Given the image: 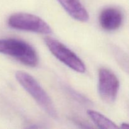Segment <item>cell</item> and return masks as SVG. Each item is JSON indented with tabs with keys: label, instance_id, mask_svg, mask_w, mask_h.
Here are the masks:
<instances>
[{
	"label": "cell",
	"instance_id": "1",
	"mask_svg": "<svg viewBox=\"0 0 129 129\" xmlns=\"http://www.w3.org/2000/svg\"><path fill=\"white\" fill-rule=\"evenodd\" d=\"M15 77L20 85L49 116L55 119L57 118V113L51 98L32 76L26 72L18 71L15 74Z\"/></svg>",
	"mask_w": 129,
	"mask_h": 129
},
{
	"label": "cell",
	"instance_id": "2",
	"mask_svg": "<svg viewBox=\"0 0 129 129\" xmlns=\"http://www.w3.org/2000/svg\"><path fill=\"white\" fill-rule=\"evenodd\" d=\"M0 53L10 55L28 66L35 67L39 62L37 54L34 48L19 39H1Z\"/></svg>",
	"mask_w": 129,
	"mask_h": 129
},
{
	"label": "cell",
	"instance_id": "3",
	"mask_svg": "<svg viewBox=\"0 0 129 129\" xmlns=\"http://www.w3.org/2000/svg\"><path fill=\"white\" fill-rule=\"evenodd\" d=\"M8 24L16 30L31 31L37 34H50L52 28L44 20L36 15L26 13H16L9 17Z\"/></svg>",
	"mask_w": 129,
	"mask_h": 129
},
{
	"label": "cell",
	"instance_id": "4",
	"mask_svg": "<svg viewBox=\"0 0 129 129\" xmlns=\"http://www.w3.org/2000/svg\"><path fill=\"white\" fill-rule=\"evenodd\" d=\"M44 41L52 54L63 64L78 73L85 72L86 66L84 62L62 43L51 37H45Z\"/></svg>",
	"mask_w": 129,
	"mask_h": 129
},
{
	"label": "cell",
	"instance_id": "5",
	"mask_svg": "<svg viewBox=\"0 0 129 129\" xmlns=\"http://www.w3.org/2000/svg\"><path fill=\"white\" fill-rule=\"evenodd\" d=\"M98 93L107 103H113L119 89V81L115 74L107 68H101L98 73Z\"/></svg>",
	"mask_w": 129,
	"mask_h": 129
},
{
	"label": "cell",
	"instance_id": "6",
	"mask_svg": "<svg viewBox=\"0 0 129 129\" xmlns=\"http://www.w3.org/2000/svg\"><path fill=\"white\" fill-rule=\"evenodd\" d=\"M123 16L120 10L114 7L104 9L101 12L99 21L102 28L107 31H113L120 27Z\"/></svg>",
	"mask_w": 129,
	"mask_h": 129
},
{
	"label": "cell",
	"instance_id": "7",
	"mask_svg": "<svg viewBox=\"0 0 129 129\" xmlns=\"http://www.w3.org/2000/svg\"><path fill=\"white\" fill-rule=\"evenodd\" d=\"M66 12L75 20L86 22L89 20V15L79 0H57Z\"/></svg>",
	"mask_w": 129,
	"mask_h": 129
},
{
	"label": "cell",
	"instance_id": "8",
	"mask_svg": "<svg viewBox=\"0 0 129 129\" xmlns=\"http://www.w3.org/2000/svg\"><path fill=\"white\" fill-rule=\"evenodd\" d=\"M87 113L93 122L95 123L96 125L98 126L99 128L107 129H115L118 128V126L114 122L99 112L89 110L87 112Z\"/></svg>",
	"mask_w": 129,
	"mask_h": 129
},
{
	"label": "cell",
	"instance_id": "9",
	"mask_svg": "<svg viewBox=\"0 0 129 129\" xmlns=\"http://www.w3.org/2000/svg\"><path fill=\"white\" fill-rule=\"evenodd\" d=\"M121 127H122V128H127L128 127V124H127V123H123V124H122V126Z\"/></svg>",
	"mask_w": 129,
	"mask_h": 129
}]
</instances>
